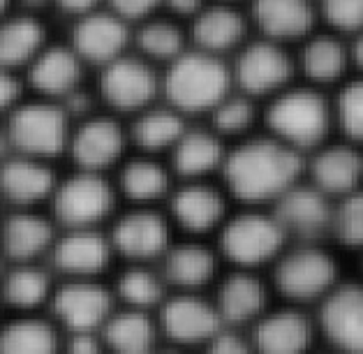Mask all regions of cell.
<instances>
[{
    "label": "cell",
    "instance_id": "cell-1",
    "mask_svg": "<svg viewBox=\"0 0 363 354\" xmlns=\"http://www.w3.org/2000/svg\"><path fill=\"white\" fill-rule=\"evenodd\" d=\"M223 188L245 206H271L306 176V155L273 135L250 137L229 148Z\"/></svg>",
    "mask_w": 363,
    "mask_h": 354
},
{
    "label": "cell",
    "instance_id": "cell-2",
    "mask_svg": "<svg viewBox=\"0 0 363 354\" xmlns=\"http://www.w3.org/2000/svg\"><path fill=\"white\" fill-rule=\"evenodd\" d=\"M269 135L298 150L301 155L315 153L329 141L335 126L333 102L315 86H289L278 93L267 111Z\"/></svg>",
    "mask_w": 363,
    "mask_h": 354
},
{
    "label": "cell",
    "instance_id": "cell-3",
    "mask_svg": "<svg viewBox=\"0 0 363 354\" xmlns=\"http://www.w3.org/2000/svg\"><path fill=\"white\" fill-rule=\"evenodd\" d=\"M269 280L287 304L320 306L340 282V271L324 243H289L271 264Z\"/></svg>",
    "mask_w": 363,
    "mask_h": 354
},
{
    "label": "cell",
    "instance_id": "cell-4",
    "mask_svg": "<svg viewBox=\"0 0 363 354\" xmlns=\"http://www.w3.org/2000/svg\"><path fill=\"white\" fill-rule=\"evenodd\" d=\"M234 74L223 60L206 51H185L162 77L167 104L185 114H211L232 93Z\"/></svg>",
    "mask_w": 363,
    "mask_h": 354
},
{
    "label": "cell",
    "instance_id": "cell-5",
    "mask_svg": "<svg viewBox=\"0 0 363 354\" xmlns=\"http://www.w3.org/2000/svg\"><path fill=\"white\" fill-rule=\"evenodd\" d=\"M291 241L269 206H243L232 211L218 232V250L232 267H271Z\"/></svg>",
    "mask_w": 363,
    "mask_h": 354
},
{
    "label": "cell",
    "instance_id": "cell-6",
    "mask_svg": "<svg viewBox=\"0 0 363 354\" xmlns=\"http://www.w3.org/2000/svg\"><path fill=\"white\" fill-rule=\"evenodd\" d=\"M118 188L107 174L74 170L63 176L49 201V214L60 229L104 227L116 214Z\"/></svg>",
    "mask_w": 363,
    "mask_h": 354
},
{
    "label": "cell",
    "instance_id": "cell-7",
    "mask_svg": "<svg viewBox=\"0 0 363 354\" xmlns=\"http://www.w3.org/2000/svg\"><path fill=\"white\" fill-rule=\"evenodd\" d=\"M69 123L72 118L60 107V102H21L7 114L5 137L12 153L54 160L56 155L67 150L69 137H72Z\"/></svg>",
    "mask_w": 363,
    "mask_h": 354
},
{
    "label": "cell",
    "instance_id": "cell-8",
    "mask_svg": "<svg viewBox=\"0 0 363 354\" xmlns=\"http://www.w3.org/2000/svg\"><path fill=\"white\" fill-rule=\"evenodd\" d=\"M116 308V292L102 278H58L49 315L65 333L102 331Z\"/></svg>",
    "mask_w": 363,
    "mask_h": 354
},
{
    "label": "cell",
    "instance_id": "cell-9",
    "mask_svg": "<svg viewBox=\"0 0 363 354\" xmlns=\"http://www.w3.org/2000/svg\"><path fill=\"white\" fill-rule=\"evenodd\" d=\"M113 250L128 264H157L174 243V223L157 206H130L111 220Z\"/></svg>",
    "mask_w": 363,
    "mask_h": 354
},
{
    "label": "cell",
    "instance_id": "cell-10",
    "mask_svg": "<svg viewBox=\"0 0 363 354\" xmlns=\"http://www.w3.org/2000/svg\"><path fill=\"white\" fill-rule=\"evenodd\" d=\"M155 317L164 343L185 350H201L227 326L213 297H203V292H172Z\"/></svg>",
    "mask_w": 363,
    "mask_h": 354
},
{
    "label": "cell",
    "instance_id": "cell-11",
    "mask_svg": "<svg viewBox=\"0 0 363 354\" xmlns=\"http://www.w3.org/2000/svg\"><path fill=\"white\" fill-rule=\"evenodd\" d=\"M111 234L104 227L60 229L49 255V267L60 278H102L111 267Z\"/></svg>",
    "mask_w": 363,
    "mask_h": 354
},
{
    "label": "cell",
    "instance_id": "cell-12",
    "mask_svg": "<svg viewBox=\"0 0 363 354\" xmlns=\"http://www.w3.org/2000/svg\"><path fill=\"white\" fill-rule=\"evenodd\" d=\"M229 192L208 181H179L167 199L169 214L176 229L185 236L201 238L203 234L220 232L229 218Z\"/></svg>",
    "mask_w": 363,
    "mask_h": 354
},
{
    "label": "cell",
    "instance_id": "cell-13",
    "mask_svg": "<svg viewBox=\"0 0 363 354\" xmlns=\"http://www.w3.org/2000/svg\"><path fill=\"white\" fill-rule=\"evenodd\" d=\"M269 209L291 243H322L329 238L333 199L308 179L298 181Z\"/></svg>",
    "mask_w": 363,
    "mask_h": 354
},
{
    "label": "cell",
    "instance_id": "cell-14",
    "mask_svg": "<svg viewBox=\"0 0 363 354\" xmlns=\"http://www.w3.org/2000/svg\"><path fill=\"white\" fill-rule=\"evenodd\" d=\"M317 329L338 354H363V280L338 282L317 306Z\"/></svg>",
    "mask_w": 363,
    "mask_h": 354
},
{
    "label": "cell",
    "instance_id": "cell-15",
    "mask_svg": "<svg viewBox=\"0 0 363 354\" xmlns=\"http://www.w3.org/2000/svg\"><path fill=\"white\" fill-rule=\"evenodd\" d=\"M320 333L317 320L306 313L303 306L269 308L257 320L247 336L257 354H313L315 336Z\"/></svg>",
    "mask_w": 363,
    "mask_h": 354
},
{
    "label": "cell",
    "instance_id": "cell-16",
    "mask_svg": "<svg viewBox=\"0 0 363 354\" xmlns=\"http://www.w3.org/2000/svg\"><path fill=\"white\" fill-rule=\"evenodd\" d=\"M271 280L262 278L259 271L232 267V271L218 278L213 301L227 326L250 329L271 308Z\"/></svg>",
    "mask_w": 363,
    "mask_h": 354
},
{
    "label": "cell",
    "instance_id": "cell-17",
    "mask_svg": "<svg viewBox=\"0 0 363 354\" xmlns=\"http://www.w3.org/2000/svg\"><path fill=\"white\" fill-rule=\"evenodd\" d=\"M232 74L241 93L250 97H276L289 88L291 74H294V60L289 58L280 42L259 40L247 44L238 54Z\"/></svg>",
    "mask_w": 363,
    "mask_h": 354
},
{
    "label": "cell",
    "instance_id": "cell-18",
    "mask_svg": "<svg viewBox=\"0 0 363 354\" xmlns=\"http://www.w3.org/2000/svg\"><path fill=\"white\" fill-rule=\"evenodd\" d=\"M157 88H160L157 74L150 67L148 58L121 56L102 67L100 95L113 111L137 116L144 109L153 107Z\"/></svg>",
    "mask_w": 363,
    "mask_h": 354
},
{
    "label": "cell",
    "instance_id": "cell-19",
    "mask_svg": "<svg viewBox=\"0 0 363 354\" xmlns=\"http://www.w3.org/2000/svg\"><path fill=\"white\" fill-rule=\"evenodd\" d=\"M130 132L111 116H88L72 130L67 153L77 170L107 174L113 165L123 162Z\"/></svg>",
    "mask_w": 363,
    "mask_h": 354
},
{
    "label": "cell",
    "instance_id": "cell-20",
    "mask_svg": "<svg viewBox=\"0 0 363 354\" xmlns=\"http://www.w3.org/2000/svg\"><path fill=\"white\" fill-rule=\"evenodd\" d=\"M306 179L333 201L363 188V146L347 139L326 141L306 157Z\"/></svg>",
    "mask_w": 363,
    "mask_h": 354
},
{
    "label": "cell",
    "instance_id": "cell-21",
    "mask_svg": "<svg viewBox=\"0 0 363 354\" xmlns=\"http://www.w3.org/2000/svg\"><path fill=\"white\" fill-rule=\"evenodd\" d=\"M220 258L218 245L185 236L169 245L157 267L172 292H203L220 278Z\"/></svg>",
    "mask_w": 363,
    "mask_h": 354
},
{
    "label": "cell",
    "instance_id": "cell-22",
    "mask_svg": "<svg viewBox=\"0 0 363 354\" xmlns=\"http://www.w3.org/2000/svg\"><path fill=\"white\" fill-rule=\"evenodd\" d=\"M60 227L40 209H10L3 220V255L7 264L49 260Z\"/></svg>",
    "mask_w": 363,
    "mask_h": 354
},
{
    "label": "cell",
    "instance_id": "cell-23",
    "mask_svg": "<svg viewBox=\"0 0 363 354\" xmlns=\"http://www.w3.org/2000/svg\"><path fill=\"white\" fill-rule=\"evenodd\" d=\"M58 181L49 160L19 153L7 157L0 172V190L10 209H40V204H49Z\"/></svg>",
    "mask_w": 363,
    "mask_h": 354
},
{
    "label": "cell",
    "instance_id": "cell-24",
    "mask_svg": "<svg viewBox=\"0 0 363 354\" xmlns=\"http://www.w3.org/2000/svg\"><path fill=\"white\" fill-rule=\"evenodd\" d=\"M130 31L128 21L113 12H91L77 21L72 31V47L84 63L109 65L125 56Z\"/></svg>",
    "mask_w": 363,
    "mask_h": 354
},
{
    "label": "cell",
    "instance_id": "cell-25",
    "mask_svg": "<svg viewBox=\"0 0 363 354\" xmlns=\"http://www.w3.org/2000/svg\"><path fill=\"white\" fill-rule=\"evenodd\" d=\"M229 150L213 128H188L169 153V167L179 181H206L223 172Z\"/></svg>",
    "mask_w": 363,
    "mask_h": 354
},
{
    "label": "cell",
    "instance_id": "cell-26",
    "mask_svg": "<svg viewBox=\"0 0 363 354\" xmlns=\"http://www.w3.org/2000/svg\"><path fill=\"white\" fill-rule=\"evenodd\" d=\"M172 176V167L157 155L139 153L121 162L116 188L118 194L132 201V206H155L157 201L169 199L174 190Z\"/></svg>",
    "mask_w": 363,
    "mask_h": 354
},
{
    "label": "cell",
    "instance_id": "cell-27",
    "mask_svg": "<svg viewBox=\"0 0 363 354\" xmlns=\"http://www.w3.org/2000/svg\"><path fill=\"white\" fill-rule=\"evenodd\" d=\"M315 0H255L252 19L273 42L308 40L317 21Z\"/></svg>",
    "mask_w": 363,
    "mask_h": 354
},
{
    "label": "cell",
    "instance_id": "cell-28",
    "mask_svg": "<svg viewBox=\"0 0 363 354\" xmlns=\"http://www.w3.org/2000/svg\"><path fill=\"white\" fill-rule=\"evenodd\" d=\"M298 65L315 88L345 84V74L352 67L350 44L338 33H313L303 40Z\"/></svg>",
    "mask_w": 363,
    "mask_h": 354
},
{
    "label": "cell",
    "instance_id": "cell-29",
    "mask_svg": "<svg viewBox=\"0 0 363 354\" xmlns=\"http://www.w3.org/2000/svg\"><path fill=\"white\" fill-rule=\"evenodd\" d=\"M58 282L54 269L42 262H14L7 264L3 276V299L14 315L38 313L42 306L51 304Z\"/></svg>",
    "mask_w": 363,
    "mask_h": 354
},
{
    "label": "cell",
    "instance_id": "cell-30",
    "mask_svg": "<svg viewBox=\"0 0 363 354\" xmlns=\"http://www.w3.org/2000/svg\"><path fill=\"white\" fill-rule=\"evenodd\" d=\"M100 333L109 354H153L162 345L155 313L137 311L121 304Z\"/></svg>",
    "mask_w": 363,
    "mask_h": 354
},
{
    "label": "cell",
    "instance_id": "cell-31",
    "mask_svg": "<svg viewBox=\"0 0 363 354\" xmlns=\"http://www.w3.org/2000/svg\"><path fill=\"white\" fill-rule=\"evenodd\" d=\"M84 60L72 47H49L30 63L28 82L49 100H63L82 88Z\"/></svg>",
    "mask_w": 363,
    "mask_h": 354
},
{
    "label": "cell",
    "instance_id": "cell-32",
    "mask_svg": "<svg viewBox=\"0 0 363 354\" xmlns=\"http://www.w3.org/2000/svg\"><path fill=\"white\" fill-rule=\"evenodd\" d=\"M63 329L40 313L12 315L0 333V354H63Z\"/></svg>",
    "mask_w": 363,
    "mask_h": 354
},
{
    "label": "cell",
    "instance_id": "cell-33",
    "mask_svg": "<svg viewBox=\"0 0 363 354\" xmlns=\"http://www.w3.org/2000/svg\"><path fill=\"white\" fill-rule=\"evenodd\" d=\"M188 130L185 116L169 104L164 107H148L137 114L130 126V141L139 148V153L160 155L172 153L176 141Z\"/></svg>",
    "mask_w": 363,
    "mask_h": 354
},
{
    "label": "cell",
    "instance_id": "cell-34",
    "mask_svg": "<svg viewBox=\"0 0 363 354\" xmlns=\"http://www.w3.org/2000/svg\"><path fill=\"white\" fill-rule=\"evenodd\" d=\"M247 23L241 12L227 5L203 7L192 21V40L199 51L220 56L238 47L245 38Z\"/></svg>",
    "mask_w": 363,
    "mask_h": 354
},
{
    "label": "cell",
    "instance_id": "cell-35",
    "mask_svg": "<svg viewBox=\"0 0 363 354\" xmlns=\"http://www.w3.org/2000/svg\"><path fill=\"white\" fill-rule=\"evenodd\" d=\"M113 292L121 306L148 313H157V308L172 294L157 264H128L118 273Z\"/></svg>",
    "mask_w": 363,
    "mask_h": 354
},
{
    "label": "cell",
    "instance_id": "cell-36",
    "mask_svg": "<svg viewBox=\"0 0 363 354\" xmlns=\"http://www.w3.org/2000/svg\"><path fill=\"white\" fill-rule=\"evenodd\" d=\"M44 26L35 19L33 14H19L12 16L3 26L0 33V58L3 65L10 70L28 65L44 51Z\"/></svg>",
    "mask_w": 363,
    "mask_h": 354
},
{
    "label": "cell",
    "instance_id": "cell-37",
    "mask_svg": "<svg viewBox=\"0 0 363 354\" xmlns=\"http://www.w3.org/2000/svg\"><path fill=\"white\" fill-rule=\"evenodd\" d=\"M137 47L150 60L174 63L185 54L183 33L174 21L167 19H146L137 33Z\"/></svg>",
    "mask_w": 363,
    "mask_h": 354
},
{
    "label": "cell",
    "instance_id": "cell-38",
    "mask_svg": "<svg viewBox=\"0 0 363 354\" xmlns=\"http://www.w3.org/2000/svg\"><path fill=\"white\" fill-rule=\"evenodd\" d=\"M333 114L342 139L363 146V74L340 84L333 100Z\"/></svg>",
    "mask_w": 363,
    "mask_h": 354
},
{
    "label": "cell",
    "instance_id": "cell-39",
    "mask_svg": "<svg viewBox=\"0 0 363 354\" xmlns=\"http://www.w3.org/2000/svg\"><path fill=\"white\" fill-rule=\"evenodd\" d=\"M329 238L340 245L363 250V188L333 201Z\"/></svg>",
    "mask_w": 363,
    "mask_h": 354
},
{
    "label": "cell",
    "instance_id": "cell-40",
    "mask_svg": "<svg viewBox=\"0 0 363 354\" xmlns=\"http://www.w3.org/2000/svg\"><path fill=\"white\" fill-rule=\"evenodd\" d=\"M255 97L245 93H229L211 111V128L223 137H241L255 126Z\"/></svg>",
    "mask_w": 363,
    "mask_h": 354
},
{
    "label": "cell",
    "instance_id": "cell-41",
    "mask_svg": "<svg viewBox=\"0 0 363 354\" xmlns=\"http://www.w3.org/2000/svg\"><path fill=\"white\" fill-rule=\"evenodd\" d=\"M322 19L338 35H357L363 31V0H317Z\"/></svg>",
    "mask_w": 363,
    "mask_h": 354
},
{
    "label": "cell",
    "instance_id": "cell-42",
    "mask_svg": "<svg viewBox=\"0 0 363 354\" xmlns=\"http://www.w3.org/2000/svg\"><path fill=\"white\" fill-rule=\"evenodd\" d=\"M201 354H257V352L252 348L250 336L243 333V329L225 326L223 331L203 345Z\"/></svg>",
    "mask_w": 363,
    "mask_h": 354
},
{
    "label": "cell",
    "instance_id": "cell-43",
    "mask_svg": "<svg viewBox=\"0 0 363 354\" xmlns=\"http://www.w3.org/2000/svg\"><path fill=\"white\" fill-rule=\"evenodd\" d=\"M63 354H109V350L100 331H74L65 333Z\"/></svg>",
    "mask_w": 363,
    "mask_h": 354
},
{
    "label": "cell",
    "instance_id": "cell-44",
    "mask_svg": "<svg viewBox=\"0 0 363 354\" xmlns=\"http://www.w3.org/2000/svg\"><path fill=\"white\" fill-rule=\"evenodd\" d=\"M111 12L118 14L125 21L148 19L157 5H164V0H109Z\"/></svg>",
    "mask_w": 363,
    "mask_h": 354
},
{
    "label": "cell",
    "instance_id": "cell-45",
    "mask_svg": "<svg viewBox=\"0 0 363 354\" xmlns=\"http://www.w3.org/2000/svg\"><path fill=\"white\" fill-rule=\"evenodd\" d=\"M0 102H3V109L12 111L23 102V84L21 79L14 72H3V82H0Z\"/></svg>",
    "mask_w": 363,
    "mask_h": 354
},
{
    "label": "cell",
    "instance_id": "cell-46",
    "mask_svg": "<svg viewBox=\"0 0 363 354\" xmlns=\"http://www.w3.org/2000/svg\"><path fill=\"white\" fill-rule=\"evenodd\" d=\"M164 5L176 16H192V19L203 10L201 0H164Z\"/></svg>",
    "mask_w": 363,
    "mask_h": 354
},
{
    "label": "cell",
    "instance_id": "cell-47",
    "mask_svg": "<svg viewBox=\"0 0 363 354\" xmlns=\"http://www.w3.org/2000/svg\"><path fill=\"white\" fill-rule=\"evenodd\" d=\"M60 10H65L67 14H77V16H86L95 12V7L100 0H56Z\"/></svg>",
    "mask_w": 363,
    "mask_h": 354
},
{
    "label": "cell",
    "instance_id": "cell-48",
    "mask_svg": "<svg viewBox=\"0 0 363 354\" xmlns=\"http://www.w3.org/2000/svg\"><path fill=\"white\" fill-rule=\"evenodd\" d=\"M350 51H352V65L359 70V74H363V31L352 38Z\"/></svg>",
    "mask_w": 363,
    "mask_h": 354
},
{
    "label": "cell",
    "instance_id": "cell-49",
    "mask_svg": "<svg viewBox=\"0 0 363 354\" xmlns=\"http://www.w3.org/2000/svg\"><path fill=\"white\" fill-rule=\"evenodd\" d=\"M153 354H192V350L179 348V345H172V343H162Z\"/></svg>",
    "mask_w": 363,
    "mask_h": 354
},
{
    "label": "cell",
    "instance_id": "cell-50",
    "mask_svg": "<svg viewBox=\"0 0 363 354\" xmlns=\"http://www.w3.org/2000/svg\"><path fill=\"white\" fill-rule=\"evenodd\" d=\"M21 5L28 10V14H33V12H38V10H42L44 5H47V0H21Z\"/></svg>",
    "mask_w": 363,
    "mask_h": 354
},
{
    "label": "cell",
    "instance_id": "cell-51",
    "mask_svg": "<svg viewBox=\"0 0 363 354\" xmlns=\"http://www.w3.org/2000/svg\"><path fill=\"white\" fill-rule=\"evenodd\" d=\"M320 354H338V352H333V350H329V352H320Z\"/></svg>",
    "mask_w": 363,
    "mask_h": 354
}]
</instances>
